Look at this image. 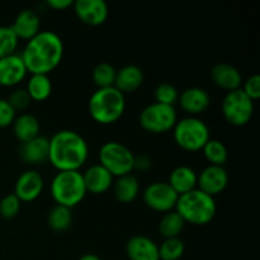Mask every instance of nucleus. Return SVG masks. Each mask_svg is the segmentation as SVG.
Listing matches in <instances>:
<instances>
[{
  "instance_id": "5",
  "label": "nucleus",
  "mask_w": 260,
  "mask_h": 260,
  "mask_svg": "<svg viewBox=\"0 0 260 260\" xmlns=\"http://www.w3.org/2000/svg\"><path fill=\"white\" fill-rule=\"evenodd\" d=\"M50 192L56 205L73 208L85 198L86 189L83 174L79 170L57 172L50 185Z\"/></svg>"
},
{
  "instance_id": "30",
  "label": "nucleus",
  "mask_w": 260,
  "mask_h": 260,
  "mask_svg": "<svg viewBox=\"0 0 260 260\" xmlns=\"http://www.w3.org/2000/svg\"><path fill=\"white\" fill-rule=\"evenodd\" d=\"M184 250L185 246L182 239H165L159 246V258L160 260H179Z\"/></svg>"
},
{
  "instance_id": "35",
  "label": "nucleus",
  "mask_w": 260,
  "mask_h": 260,
  "mask_svg": "<svg viewBox=\"0 0 260 260\" xmlns=\"http://www.w3.org/2000/svg\"><path fill=\"white\" fill-rule=\"evenodd\" d=\"M241 90L253 102L258 101L260 98V76L258 74H254V75L249 76L245 80V83L243 84Z\"/></svg>"
},
{
  "instance_id": "36",
  "label": "nucleus",
  "mask_w": 260,
  "mask_h": 260,
  "mask_svg": "<svg viewBox=\"0 0 260 260\" xmlns=\"http://www.w3.org/2000/svg\"><path fill=\"white\" fill-rule=\"evenodd\" d=\"M17 117V112L12 108L7 99L0 98V128L12 126Z\"/></svg>"
},
{
  "instance_id": "8",
  "label": "nucleus",
  "mask_w": 260,
  "mask_h": 260,
  "mask_svg": "<svg viewBox=\"0 0 260 260\" xmlns=\"http://www.w3.org/2000/svg\"><path fill=\"white\" fill-rule=\"evenodd\" d=\"M139 121L142 128L150 134H167L174 128L177 123V111L173 106H165L154 102L142 109Z\"/></svg>"
},
{
  "instance_id": "3",
  "label": "nucleus",
  "mask_w": 260,
  "mask_h": 260,
  "mask_svg": "<svg viewBox=\"0 0 260 260\" xmlns=\"http://www.w3.org/2000/svg\"><path fill=\"white\" fill-rule=\"evenodd\" d=\"M175 211L182 216L184 222L203 226L213 220L217 207H216L215 198L196 188L178 197Z\"/></svg>"
},
{
  "instance_id": "28",
  "label": "nucleus",
  "mask_w": 260,
  "mask_h": 260,
  "mask_svg": "<svg viewBox=\"0 0 260 260\" xmlns=\"http://www.w3.org/2000/svg\"><path fill=\"white\" fill-rule=\"evenodd\" d=\"M203 155L210 162V165H217V167H223L229 159L228 147L220 140H208L207 144L203 146Z\"/></svg>"
},
{
  "instance_id": "15",
  "label": "nucleus",
  "mask_w": 260,
  "mask_h": 260,
  "mask_svg": "<svg viewBox=\"0 0 260 260\" xmlns=\"http://www.w3.org/2000/svg\"><path fill=\"white\" fill-rule=\"evenodd\" d=\"M81 174L86 192L91 194H103L109 188L113 187V175L101 164L91 165Z\"/></svg>"
},
{
  "instance_id": "7",
  "label": "nucleus",
  "mask_w": 260,
  "mask_h": 260,
  "mask_svg": "<svg viewBox=\"0 0 260 260\" xmlns=\"http://www.w3.org/2000/svg\"><path fill=\"white\" fill-rule=\"evenodd\" d=\"M135 155L126 145L117 141H108L99 150V164L117 178L131 174L134 170Z\"/></svg>"
},
{
  "instance_id": "34",
  "label": "nucleus",
  "mask_w": 260,
  "mask_h": 260,
  "mask_svg": "<svg viewBox=\"0 0 260 260\" xmlns=\"http://www.w3.org/2000/svg\"><path fill=\"white\" fill-rule=\"evenodd\" d=\"M7 101L9 102V104L15 112L24 111L29 106L30 102H32L25 89H17V90H14Z\"/></svg>"
},
{
  "instance_id": "22",
  "label": "nucleus",
  "mask_w": 260,
  "mask_h": 260,
  "mask_svg": "<svg viewBox=\"0 0 260 260\" xmlns=\"http://www.w3.org/2000/svg\"><path fill=\"white\" fill-rule=\"evenodd\" d=\"M197 173L192 168L187 165H180L170 173L168 184L175 190L178 196H182L197 188Z\"/></svg>"
},
{
  "instance_id": "14",
  "label": "nucleus",
  "mask_w": 260,
  "mask_h": 260,
  "mask_svg": "<svg viewBox=\"0 0 260 260\" xmlns=\"http://www.w3.org/2000/svg\"><path fill=\"white\" fill-rule=\"evenodd\" d=\"M27 69L20 53H13L7 57L0 58V85L15 86L24 80Z\"/></svg>"
},
{
  "instance_id": "26",
  "label": "nucleus",
  "mask_w": 260,
  "mask_h": 260,
  "mask_svg": "<svg viewBox=\"0 0 260 260\" xmlns=\"http://www.w3.org/2000/svg\"><path fill=\"white\" fill-rule=\"evenodd\" d=\"M184 220L177 211H170L167 212L161 217L159 222V233L164 239L179 238L184 229Z\"/></svg>"
},
{
  "instance_id": "24",
  "label": "nucleus",
  "mask_w": 260,
  "mask_h": 260,
  "mask_svg": "<svg viewBox=\"0 0 260 260\" xmlns=\"http://www.w3.org/2000/svg\"><path fill=\"white\" fill-rule=\"evenodd\" d=\"M113 190L114 196L121 203L127 205L134 202L140 192L139 179L132 174L122 175L113 182Z\"/></svg>"
},
{
  "instance_id": "12",
  "label": "nucleus",
  "mask_w": 260,
  "mask_h": 260,
  "mask_svg": "<svg viewBox=\"0 0 260 260\" xmlns=\"http://www.w3.org/2000/svg\"><path fill=\"white\" fill-rule=\"evenodd\" d=\"M74 12L84 24L96 27L108 19L109 9L104 0H78L74 2Z\"/></svg>"
},
{
  "instance_id": "13",
  "label": "nucleus",
  "mask_w": 260,
  "mask_h": 260,
  "mask_svg": "<svg viewBox=\"0 0 260 260\" xmlns=\"http://www.w3.org/2000/svg\"><path fill=\"white\" fill-rule=\"evenodd\" d=\"M43 185V178L37 170H25L17 178L14 194L20 202H32L40 197Z\"/></svg>"
},
{
  "instance_id": "21",
  "label": "nucleus",
  "mask_w": 260,
  "mask_h": 260,
  "mask_svg": "<svg viewBox=\"0 0 260 260\" xmlns=\"http://www.w3.org/2000/svg\"><path fill=\"white\" fill-rule=\"evenodd\" d=\"M144 84V73L139 66L127 65L117 71L114 88L122 94L134 93Z\"/></svg>"
},
{
  "instance_id": "16",
  "label": "nucleus",
  "mask_w": 260,
  "mask_h": 260,
  "mask_svg": "<svg viewBox=\"0 0 260 260\" xmlns=\"http://www.w3.org/2000/svg\"><path fill=\"white\" fill-rule=\"evenodd\" d=\"M178 102L185 113L190 114V117H196L197 114L203 113L210 107L211 98L205 89L193 86L182 91Z\"/></svg>"
},
{
  "instance_id": "9",
  "label": "nucleus",
  "mask_w": 260,
  "mask_h": 260,
  "mask_svg": "<svg viewBox=\"0 0 260 260\" xmlns=\"http://www.w3.org/2000/svg\"><path fill=\"white\" fill-rule=\"evenodd\" d=\"M222 114L226 121L236 127L248 124L254 114V102L245 95L243 90L228 91L222 99Z\"/></svg>"
},
{
  "instance_id": "31",
  "label": "nucleus",
  "mask_w": 260,
  "mask_h": 260,
  "mask_svg": "<svg viewBox=\"0 0 260 260\" xmlns=\"http://www.w3.org/2000/svg\"><path fill=\"white\" fill-rule=\"evenodd\" d=\"M18 38L13 29L7 25H0V58L15 53L18 47Z\"/></svg>"
},
{
  "instance_id": "19",
  "label": "nucleus",
  "mask_w": 260,
  "mask_h": 260,
  "mask_svg": "<svg viewBox=\"0 0 260 260\" xmlns=\"http://www.w3.org/2000/svg\"><path fill=\"white\" fill-rule=\"evenodd\" d=\"M22 161L29 165H40L48 160V139L37 136L30 141L20 144L18 150Z\"/></svg>"
},
{
  "instance_id": "25",
  "label": "nucleus",
  "mask_w": 260,
  "mask_h": 260,
  "mask_svg": "<svg viewBox=\"0 0 260 260\" xmlns=\"http://www.w3.org/2000/svg\"><path fill=\"white\" fill-rule=\"evenodd\" d=\"M25 90H27L30 101L43 102L50 98L51 93H52V83H51V79L48 78V75L33 74L28 79Z\"/></svg>"
},
{
  "instance_id": "11",
  "label": "nucleus",
  "mask_w": 260,
  "mask_h": 260,
  "mask_svg": "<svg viewBox=\"0 0 260 260\" xmlns=\"http://www.w3.org/2000/svg\"><path fill=\"white\" fill-rule=\"evenodd\" d=\"M229 184V173L223 167L208 165L200 173L197 179V187L206 194L215 198L226 189Z\"/></svg>"
},
{
  "instance_id": "1",
  "label": "nucleus",
  "mask_w": 260,
  "mask_h": 260,
  "mask_svg": "<svg viewBox=\"0 0 260 260\" xmlns=\"http://www.w3.org/2000/svg\"><path fill=\"white\" fill-rule=\"evenodd\" d=\"M20 56L30 75H48L62 60L63 42L52 30H40L37 36L28 41Z\"/></svg>"
},
{
  "instance_id": "29",
  "label": "nucleus",
  "mask_w": 260,
  "mask_h": 260,
  "mask_svg": "<svg viewBox=\"0 0 260 260\" xmlns=\"http://www.w3.org/2000/svg\"><path fill=\"white\" fill-rule=\"evenodd\" d=\"M117 70L108 62H101L93 69V81L98 89L114 86Z\"/></svg>"
},
{
  "instance_id": "10",
  "label": "nucleus",
  "mask_w": 260,
  "mask_h": 260,
  "mask_svg": "<svg viewBox=\"0 0 260 260\" xmlns=\"http://www.w3.org/2000/svg\"><path fill=\"white\" fill-rule=\"evenodd\" d=\"M179 196L168 184V182H154L147 185L142 194L144 203L156 212L174 211Z\"/></svg>"
},
{
  "instance_id": "17",
  "label": "nucleus",
  "mask_w": 260,
  "mask_h": 260,
  "mask_svg": "<svg viewBox=\"0 0 260 260\" xmlns=\"http://www.w3.org/2000/svg\"><path fill=\"white\" fill-rule=\"evenodd\" d=\"M126 254L129 260H160L159 245L144 235H135L128 239Z\"/></svg>"
},
{
  "instance_id": "20",
  "label": "nucleus",
  "mask_w": 260,
  "mask_h": 260,
  "mask_svg": "<svg viewBox=\"0 0 260 260\" xmlns=\"http://www.w3.org/2000/svg\"><path fill=\"white\" fill-rule=\"evenodd\" d=\"M211 78L215 85L223 90L233 91L241 88L243 76L235 66L230 63H217L211 70Z\"/></svg>"
},
{
  "instance_id": "39",
  "label": "nucleus",
  "mask_w": 260,
  "mask_h": 260,
  "mask_svg": "<svg viewBox=\"0 0 260 260\" xmlns=\"http://www.w3.org/2000/svg\"><path fill=\"white\" fill-rule=\"evenodd\" d=\"M78 260H102V259L99 258L98 255H95V254L89 253V254H84V255H81Z\"/></svg>"
},
{
  "instance_id": "32",
  "label": "nucleus",
  "mask_w": 260,
  "mask_h": 260,
  "mask_svg": "<svg viewBox=\"0 0 260 260\" xmlns=\"http://www.w3.org/2000/svg\"><path fill=\"white\" fill-rule=\"evenodd\" d=\"M154 96L156 103L174 107V104L178 102V98H179V93H178L177 88H175L174 85L168 83H162L156 86Z\"/></svg>"
},
{
  "instance_id": "37",
  "label": "nucleus",
  "mask_w": 260,
  "mask_h": 260,
  "mask_svg": "<svg viewBox=\"0 0 260 260\" xmlns=\"http://www.w3.org/2000/svg\"><path fill=\"white\" fill-rule=\"evenodd\" d=\"M46 4L53 10H65L68 8L73 7L74 2L73 0H47Z\"/></svg>"
},
{
  "instance_id": "38",
  "label": "nucleus",
  "mask_w": 260,
  "mask_h": 260,
  "mask_svg": "<svg viewBox=\"0 0 260 260\" xmlns=\"http://www.w3.org/2000/svg\"><path fill=\"white\" fill-rule=\"evenodd\" d=\"M151 167V162H150V159L145 155H140V156H135L134 161V169L140 170V172H145L149 168Z\"/></svg>"
},
{
  "instance_id": "33",
  "label": "nucleus",
  "mask_w": 260,
  "mask_h": 260,
  "mask_svg": "<svg viewBox=\"0 0 260 260\" xmlns=\"http://www.w3.org/2000/svg\"><path fill=\"white\" fill-rule=\"evenodd\" d=\"M20 205H22V202L18 200L14 193L5 196L0 201V216L3 218H7V220L14 218L19 213Z\"/></svg>"
},
{
  "instance_id": "4",
  "label": "nucleus",
  "mask_w": 260,
  "mask_h": 260,
  "mask_svg": "<svg viewBox=\"0 0 260 260\" xmlns=\"http://www.w3.org/2000/svg\"><path fill=\"white\" fill-rule=\"evenodd\" d=\"M90 117L99 124H112L118 121L126 109V99L114 86L96 89L88 102Z\"/></svg>"
},
{
  "instance_id": "23",
  "label": "nucleus",
  "mask_w": 260,
  "mask_h": 260,
  "mask_svg": "<svg viewBox=\"0 0 260 260\" xmlns=\"http://www.w3.org/2000/svg\"><path fill=\"white\" fill-rule=\"evenodd\" d=\"M12 126L14 136L19 140L20 144L30 141V140L40 136V122L33 114H19L18 117H15Z\"/></svg>"
},
{
  "instance_id": "18",
  "label": "nucleus",
  "mask_w": 260,
  "mask_h": 260,
  "mask_svg": "<svg viewBox=\"0 0 260 260\" xmlns=\"http://www.w3.org/2000/svg\"><path fill=\"white\" fill-rule=\"evenodd\" d=\"M40 15L32 9H24L18 13L10 25L18 40H27V42L40 33Z\"/></svg>"
},
{
  "instance_id": "2",
  "label": "nucleus",
  "mask_w": 260,
  "mask_h": 260,
  "mask_svg": "<svg viewBox=\"0 0 260 260\" xmlns=\"http://www.w3.org/2000/svg\"><path fill=\"white\" fill-rule=\"evenodd\" d=\"M88 156V142L78 132L62 129L48 139V161L58 172L79 170Z\"/></svg>"
},
{
  "instance_id": "27",
  "label": "nucleus",
  "mask_w": 260,
  "mask_h": 260,
  "mask_svg": "<svg viewBox=\"0 0 260 260\" xmlns=\"http://www.w3.org/2000/svg\"><path fill=\"white\" fill-rule=\"evenodd\" d=\"M47 223L51 230L55 233L66 231L73 223V213L71 210L63 206L56 205L50 210L47 215Z\"/></svg>"
},
{
  "instance_id": "6",
  "label": "nucleus",
  "mask_w": 260,
  "mask_h": 260,
  "mask_svg": "<svg viewBox=\"0 0 260 260\" xmlns=\"http://www.w3.org/2000/svg\"><path fill=\"white\" fill-rule=\"evenodd\" d=\"M173 137L180 149L189 152L202 150L211 139L207 124L202 119L190 116L177 121L173 128Z\"/></svg>"
}]
</instances>
